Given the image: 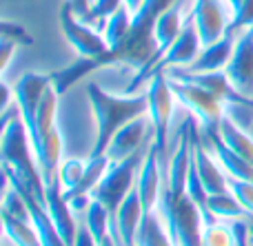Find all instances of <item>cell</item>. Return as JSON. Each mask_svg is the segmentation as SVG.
Listing matches in <instances>:
<instances>
[{
	"instance_id": "cell-1",
	"label": "cell",
	"mask_w": 253,
	"mask_h": 246,
	"mask_svg": "<svg viewBox=\"0 0 253 246\" xmlns=\"http://www.w3.org/2000/svg\"><path fill=\"white\" fill-rule=\"evenodd\" d=\"M191 164V133L189 120L180 131V142L165 164L162 155V186L156 213L162 220L173 246H202L205 231V209L198 207L187 193V176Z\"/></svg>"
},
{
	"instance_id": "cell-2",
	"label": "cell",
	"mask_w": 253,
	"mask_h": 246,
	"mask_svg": "<svg viewBox=\"0 0 253 246\" xmlns=\"http://www.w3.org/2000/svg\"><path fill=\"white\" fill-rule=\"evenodd\" d=\"M0 160H2L4 180L13 189H25L44 204V180L40 167L36 162V153L31 146V138L27 131L20 111L9 122L2 124V140H0Z\"/></svg>"
},
{
	"instance_id": "cell-3",
	"label": "cell",
	"mask_w": 253,
	"mask_h": 246,
	"mask_svg": "<svg viewBox=\"0 0 253 246\" xmlns=\"http://www.w3.org/2000/svg\"><path fill=\"white\" fill-rule=\"evenodd\" d=\"M87 96L91 102L93 118H96V144L91 149V158L98 155H107L111 138L116 136L120 127L126 122L140 118V115H149V96L147 91L142 93H126V96H114V93L105 91L100 84L89 82Z\"/></svg>"
},
{
	"instance_id": "cell-4",
	"label": "cell",
	"mask_w": 253,
	"mask_h": 246,
	"mask_svg": "<svg viewBox=\"0 0 253 246\" xmlns=\"http://www.w3.org/2000/svg\"><path fill=\"white\" fill-rule=\"evenodd\" d=\"M151 144V142H149ZM149 149V146H147ZM147 149L138 151L135 155L120 162H109L107 173L102 176V180L98 182V186L93 189L91 198L102 202L111 213V229H116V215H118L120 204L125 202V198L135 189V182H138V173L142 167V160L147 155Z\"/></svg>"
},
{
	"instance_id": "cell-5",
	"label": "cell",
	"mask_w": 253,
	"mask_h": 246,
	"mask_svg": "<svg viewBox=\"0 0 253 246\" xmlns=\"http://www.w3.org/2000/svg\"><path fill=\"white\" fill-rule=\"evenodd\" d=\"M171 89H173V96L178 98V102H182L202 124V131H209V129H218L220 122L224 118V102L218 100L215 96H211L209 91H205L198 84H191L187 80H178L169 75Z\"/></svg>"
},
{
	"instance_id": "cell-6",
	"label": "cell",
	"mask_w": 253,
	"mask_h": 246,
	"mask_svg": "<svg viewBox=\"0 0 253 246\" xmlns=\"http://www.w3.org/2000/svg\"><path fill=\"white\" fill-rule=\"evenodd\" d=\"M60 29L65 34L67 42L78 51V56L83 58H102L109 53V44H107L105 35L98 34L96 29L89 27V22H84L78 13L74 11L69 2H65L60 7Z\"/></svg>"
},
{
	"instance_id": "cell-7",
	"label": "cell",
	"mask_w": 253,
	"mask_h": 246,
	"mask_svg": "<svg viewBox=\"0 0 253 246\" xmlns=\"http://www.w3.org/2000/svg\"><path fill=\"white\" fill-rule=\"evenodd\" d=\"M147 96H149V120L153 124V133H156V144L167 151V138H169V120L173 113V89H171L169 75L165 71L153 73V78L147 84Z\"/></svg>"
},
{
	"instance_id": "cell-8",
	"label": "cell",
	"mask_w": 253,
	"mask_h": 246,
	"mask_svg": "<svg viewBox=\"0 0 253 246\" xmlns=\"http://www.w3.org/2000/svg\"><path fill=\"white\" fill-rule=\"evenodd\" d=\"M191 18L200 34L202 47L222 40L231 25L233 11L224 0H196L191 9Z\"/></svg>"
},
{
	"instance_id": "cell-9",
	"label": "cell",
	"mask_w": 253,
	"mask_h": 246,
	"mask_svg": "<svg viewBox=\"0 0 253 246\" xmlns=\"http://www.w3.org/2000/svg\"><path fill=\"white\" fill-rule=\"evenodd\" d=\"M153 140H156V133H153L151 120H149V115H140L116 131V136L109 142V149H107V158L111 162H120V160H126L138 151H142L144 142Z\"/></svg>"
},
{
	"instance_id": "cell-10",
	"label": "cell",
	"mask_w": 253,
	"mask_h": 246,
	"mask_svg": "<svg viewBox=\"0 0 253 246\" xmlns=\"http://www.w3.org/2000/svg\"><path fill=\"white\" fill-rule=\"evenodd\" d=\"M224 73L238 93L253 98V27L236 35V49Z\"/></svg>"
},
{
	"instance_id": "cell-11",
	"label": "cell",
	"mask_w": 253,
	"mask_h": 246,
	"mask_svg": "<svg viewBox=\"0 0 253 246\" xmlns=\"http://www.w3.org/2000/svg\"><path fill=\"white\" fill-rule=\"evenodd\" d=\"M51 75L38 73V71H29L18 80L16 89H13V100L20 111V118L25 120L27 131H31L36 124V113H38L40 100L44 98L47 89L51 87Z\"/></svg>"
},
{
	"instance_id": "cell-12",
	"label": "cell",
	"mask_w": 253,
	"mask_h": 246,
	"mask_svg": "<svg viewBox=\"0 0 253 246\" xmlns=\"http://www.w3.org/2000/svg\"><path fill=\"white\" fill-rule=\"evenodd\" d=\"M162 149L151 142L147 149V155L142 160V167L138 173V182H135V189L138 195L142 200V209L144 213L156 211L158 207V198H160V186H162Z\"/></svg>"
},
{
	"instance_id": "cell-13",
	"label": "cell",
	"mask_w": 253,
	"mask_h": 246,
	"mask_svg": "<svg viewBox=\"0 0 253 246\" xmlns=\"http://www.w3.org/2000/svg\"><path fill=\"white\" fill-rule=\"evenodd\" d=\"M202 51V40H200V34L196 29V22H193L191 16H187L184 20V27L180 31V35L173 40L169 49L165 51V56L158 60L156 69L153 73L158 71H165L167 67H189L193 60L198 58V53ZM153 78V75H151Z\"/></svg>"
},
{
	"instance_id": "cell-14",
	"label": "cell",
	"mask_w": 253,
	"mask_h": 246,
	"mask_svg": "<svg viewBox=\"0 0 253 246\" xmlns=\"http://www.w3.org/2000/svg\"><path fill=\"white\" fill-rule=\"evenodd\" d=\"M44 207H47L49 215H51L53 224H56L58 233L62 235V240L67 242V246H74L76 242V235H78V224L76 222V213L71 209V204L67 202L65 193H62V186L60 180L51 182V184H44Z\"/></svg>"
},
{
	"instance_id": "cell-15",
	"label": "cell",
	"mask_w": 253,
	"mask_h": 246,
	"mask_svg": "<svg viewBox=\"0 0 253 246\" xmlns=\"http://www.w3.org/2000/svg\"><path fill=\"white\" fill-rule=\"evenodd\" d=\"M233 49H236V35L227 34L222 40L213 44H207L202 47V51L198 53V58L191 62L189 67L182 69L191 71V73H213V71H224L233 56Z\"/></svg>"
},
{
	"instance_id": "cell-16",
	"label": "cell",
	"mask_w": 253,
	"mask_h": 246,
	"mask_svg": "<svg viewBox=\"0 0 253 246\" xmlns=\"http://www.w3.org/2000/svg\"><path fill=\"white\" fill-rule=\"evenodd\" d=\"M202 140L207 144L213 146L215 151V160L220 162V167L227 171L229 177H236V180H245V182H253V164L247 162L245 158H240L238 153H233L218 136V129H209L205 131V138Z\"/></svg>"
},
{
	"instance_id": "cell-17",
	"label": "cell",
	"mask_w": 253,
	"mask_h": 246,
	"mask_svg": "<svg viewBox=\"0 0 253 246\" xmlns=\"http://www.w3.org/2000/svg\"><path fill=\"white\" fill-rule=\"evenodd\" d=\"M218 136H220V140L233 151V153H238L240 158H245L247 162L253 164V138L249 136V133L242 131V129L233 122V118L224 115L222 122H220V127H218Z\"/></svg>"
},
{
	"instance_id": "cell-18",
	"label": "cell",
	"mask_w": 253,
	"mask_h": 246,
	"mask_svg": "<svg viewBox=\"0 0 253 246\" xmlns=\"http://www.w3.org/2000/svg\"><path fill=\"white\" fill-rule=\"evenodd\" d=\"M100 67H105V65H102V60H98V58H83V56H80L74 65H69V67H65V69L51 73L53 89H56V91L62 96V93H65L69 87H74L78 80H83L87 73L100 69Z\"/></svg>"
},
{
	"instance_id": "cell-19",
	"label": "cell",
	"mask_w": 253,
	"mask_h": 246,
	"mask_svg": "<svg viewBox=\"0 0 253 246\" xmlns=\"http://www.w3.org/2000/svg\"><path fill=\"white\" fill-rule=\"evenodd\" d=\"M131 29H133V13L129 11V7L123 4L114 16L107 18L105 27H102V35H105L107 44H109V51L118 49L120 44L125 42L131 35Z\"/></svg>"
},
{
	"instance_id": "cell-20",
	"label": "cell",
	"mask_w": 253,
	"mask_h": 246,
	"mask_svg": "<svg viewBox=\"0 0 253 246\" xmlns=\"http://www.w3.org/2000/svg\"><path fill=\"white\" fill-rule=\"evenodd\" d=\"M135 244L138 246H173L169 233H167V229H165V224H162V220L158 217L156 211L144 213L142 215Z\"/></svg>"
},
{
	"instance_id": "cell-21",
	"label": "cell",
	"mask_w": 253,
	"mask_h": 246,
	"mask_svg": "<svg viewBox=\"0 0 253 246\" xmlns=\"http://www.w3.org/2000/svg\"><path fill=\"white\" fill-rule=\"evenodd\" d=\"M205 211H209L211 215L224 217V220H245V217H249V211L238 202V198L231 193V191L209 195V198H207Z\"/></svg>"
},
{
	"instance_id": "cell-22",
	"label": "cell",
	"mask_w": 253,
	"mask_h": 246,
	"mask_svg": "<svg viewBox=\"0 0 253 246\" xmlns=\"http://www.w3.org/2000/svg\"><path fill=\"white\" fill-rule=\"evenodd\" d=\"M2 229L7 240L13 246H42L31 222L18 220V217L9 215V213H2Z\"/></svg>"
},
{
	"instance_id": "cell-23",
	"label": "cell",
	"mask_w": 253,
	"mask_h": 246,
	"mask_svg": "<svg viewBox=\"0 0 253 246\" xmlns=\"http://www.w3.org/2000/svg\"><path fill=\"white\" fill-rule=\"evenodd\" d=\"M80 220L87 224V229L91 231V235L98 240V244L111 233V213H109V209L102 202H98V200H91L87 213H84Z\"/></svg>"
},
{
	"instance_id": "cell-24",
	"label": "cell",
	"mask_w": 253,
	"mask_h": 246,
	"mask_svg": "<svg viewBox=\"0 0 253 246\" xmlns=\"http://www.w3.org/2000/svg\"><path fill=\"white\" fill-rule=\"evenodd\" d=\"M202 246H238L236 231L231 224H215L209 220V211H205V231Z\"/></svg>"
},
{
	"instance_id": "cell-25",
	"label": "cell",
	"mask_w": 253,
	"mask_h": 246,
	"mask_svg": "<svg viewBox=\"0 0 253 246\" xmlns=\"http://www.w3.org/2000/svg\"><path fill=\"white\" fill-rule=\"evenodd\" d=\"M84 171H87V162L78 158H69L65 162H60V169H58V180H60L62 191H74L76 186L83 182Z\"/></svg>"
},
{
	"instance_id": "cell-26",
	"label": "cell",
	"mask_w": 253,
	"mask_h": 246,
	"mask_svg": "<svg viewBox=\"0 0 253 246\" xmlns=\"http://www.w3.org/2000/svg\"><path fill=\"white\" fill-rule=\"evenodd\" d=\"M229 191L238 198V202L249 211V215L253 217V182L245 180H236V177H229Z\"/></svg>"
},
{
	"instance_id": "cell-27",
	"label": "cell",
	"mask_w": 253,
	"mask_h": 246,
	"mask_svg": "<svg viewBox=\"0 0 253 246\" xmlns=\"http://www.w3.org/2000/svg\"><path fill=\"white\" fill-rule=\"evenodd\" d=\"M0 31H2V40H11L18 47H29V44H34V38L25 31V27L16 25V22H11V20H2Z\"/></svg>"
},
{
	"instance_id": "cell-28",
	"label": "cell",
	"mask_w": 253,
	"mask_h": 246,
	"mask_svg": "<svg viewBox=\"0 0 253 246\" xmlns=\"http://www.w3.org/2000/svg\"><path fill=\"white\" fill-rule=\"evenodd\" d=\"M125 4V0H93L91 11H89L87 20L84 22H93V20H107L109 16H114L120 7Z\"/></svg>"
},
{
	"instance_id": "cell-29",
	"label": "cell",
	"mask_w": 253,
	"mask_h": 246,
	"mask_svg": "<svg viewBox=\"0 0 253 246\" xmlns=\"http://www.w3.org/2000/svg\"><path fill=\"white\" fill-rule=\"evenodd\" d=\"M74 246H100V244H98V240L91 235V231L87 229V224H84V222H80V224H78V235H76Z\"/></svg>"
},
{
	"instance_id": "cell-30",
	"label": "cell",
	"mask_w": 253,
	"mask_h": 246,
	"mask_svg": "<svg viewBox=\"0 0 253 246\" xmlns=\"http://www.w3.org/2000/svg\"><path fill=\"white\" fill-rule=\"evenodd\" d=\"M231 226H233V231H236L238 246H251V244H249V222H245V220H233Z\"/></svg>"
},
{
	"instance_id": "cell-31",
	"label": "cell",
	"mask_w": 253,
	"mask_h": 246,
	"mask_svg": "<svg viewBox=\"0 0 253 246\" xmlns=\"http://www.w3.org/2000/svg\"><path fill=\"white\" fill-rule=\"evenodd\" d=\"M18 49L16 42H11V40H0V69L7 71L9 67V60H11V53Z\"/></svg>"
},
{
	"instance_id": "cell-32",
	"label": "cell",
	"mask_w": 253,
	"mask_h": 246,
	"mask_svg": "<svg viewBox=\"0 0 253 246\" xmlns=\"http://www.w3.org/2000/svg\"><path fill=\"white\" fill-rule=\"evenodd\" d=\"M67 2L74 7V11L78 13L83 20H87V16H89V11H91V4H93V0H67Z\"/></svg>"
},
{
	"instance_id": "cell-33",
	"label": "cell",
	"mask_w": 253,
	"mask_h": 246,
	"mask_svg": "<svg viewBox=\"0 0 253 246\" xmlns=\"http://www.w3.org/2000/svg\"><path fill=\"white\" fill-rule=\"evenodd\" d=\"M0 93H2V102H0V111H9V98H11V91H9V87L7 84H0Z\"/></svg>"
},
{
	"instance_id": "cell-34",
	"label": "cell",
	"mask_w": 253,
	"mask_h": 246,
	"mask_svg": "<svg viewBox=\"0 0 253 246\" xmlns=\"http://www.w3.org/2000/svg\"><path fill=\"white\" fill-rule=\"evenodd\" d=\"M125 4H126V7H129V11L135 16V13L140 11V7H142V4H144V0H125Z\"/></svg>"
},
{
	"instance_id": "cell-35",
	"label": "cell",
	"mask_w": 253,
	"mask_h": 246,
	"mask_svg": "<svg viewBox=\"0 0 253 246\" xmlns=\"http://www.w3.org/2000/svg\"><path fill=\"white\" fill-rule=\"evenodd\" d=\"M100 246H120V244H118V240H116L114 235L109 233V235H107V238H105V240H102V242H100Z\"/></svg>"
},
{
	"instance_id": "cell-36",
	"label": "cell",
	"mask_w": 253,
	"mask_h": 246,
	"mask_svg": "<svg viewBox=\"0 0 253 246\" xmlns=\"http://www.w3.org/2000/svg\"><path fill=\"white\" fill-rule=\"evenodd\" d=\"M224 2L229 4V9H231L233 13L238 11V9H240V4H242V0H224Z\"/></svg>"
},
{
	"instance_id": "cell-37",
	"label": "cell",
	"mask_w": 253,
	"mask_h": 246,
	"mask_svg": "<svg viewBox=\"0 0 253 246\" xmlns=\"http://www.w3.org/2000/svg\"><path fill=\"white\" fill-rule=\"evenodd\" d=\"M249 244L253 246V224H249Z\"/></svg>"
},
{
	"instance_id": "cell-38",
	"label": "cell",
	"mask_w": 253,
	"mask_h": 246,
	"mask_svg": "<svg viewBox=\"0 0 253 246\" xmlns=\"http://www.w3.org/2000/svg\"><path fill=\"white\" fill-rule=\"evenodd\" d=\"M131 246H138V244H131Z\"/></svg>"
}]
</instances>
